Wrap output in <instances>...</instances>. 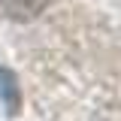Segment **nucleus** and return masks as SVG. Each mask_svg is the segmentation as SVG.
<instances>
[{
  "instance_id": "obj_2",
  "label": "nucleus",
  "mask_w": 121,
  "mask_h": 121,
  "mask_svg": "<svg viewBox=\"0 0 121 121\" xmlns=\"http://www.w3.org/2000/svg\"><path fill=\"white\" fill-rule=\"evenodd\" d=\"M0 100L9 106V112H18V106H21L18 85H15V76L9 73L6 67H0Z\"/></svg>"
},
{
  "instance_id": "obj_1",
  "label": "nucleus",
  "mask_w": 121,
  "mask_h": 121,
  "mask_svg": "<svg viewBox=\"0 0 121 121\" xmlns=\"http://www.w3.org/2000/svg\"><path fill=\"white\" fill-rule=\"evenodd\" d=\"M48 6V0H0V12L15 21H27Z\"/></svg>"
}]
</instances>
